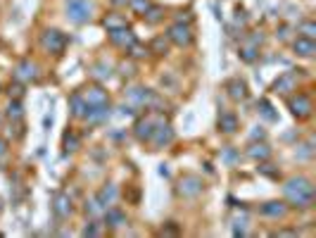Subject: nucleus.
Listing matches in <instances>:
<instances>
[{
    "mask_svg": "<svg viewBox=\"0 0 316 238\" xmlns=\"http://www.w3.org/2000/svg\"><path fill=\"white\" fill-rule=\"evenodd\" d=\"M145 22L147 24H157V22H162V17H164V10L160 8V5H150V8L145 10Z\"/></svg>",
    "mask_w": 316,
    "mask_h": 238,
    "instance_id": "26",
    "label": "nucleus"
},
{
    "mask_svg": "<svg viewBox=\"0 0 316 238\" xmlns=\"http://www.w3.org/2000/svg\"><path fill=\"white\" fill-rule=\"evenodd\" d=\"M117 198H119V191H117V186H114V183H107V186L98 193V200L102 202L105 207H107V205H114Z\"/></svg>",
    "mask_w": 316,
    "mask_h": 238,
    "instance_id": "19",
    "label": "nucleus"
},
{
    "mask_svg": "<svg viewBox=\"0 0 316 238\" xmlns=\"http://www.w3.org/2000/svg\"><path fill=\"white\" fill-rule=\"evenodd\" d=\"M105 210H107V207H105V205L98 200V195L86 200V212H88V214H93V217H100V214H102Z\"/></svg>",
    "mask_w": 316,
    "mask_h": 238,
    "instance_id": "27",
    "label": "nucleus"
},
{
    "mask_svg": "<svg viewBox=\"0 0 316 238\" xmlns=\"http://www.w3.org/2000/svg\"><path fill=\"white\" fill-rule=\"evenodd\" d=\"M10 93H15V98H19V95L24 93V91H22V86H19V81L15 83V86H10Z\"/></svg>",
    "mask_w": 316,
    "mask_h": 238,
    "instance_id": "39",
    "label": "nucleus"
},
{
    "mask_svg": "<svg viewBox=\"0 0 316 238\" xmlns=\"http://www.w3.org/2000/svg\"><path fill=\"white\" fill-rule=\"evenodd\" d=\"M259 112H262V114L269 119V122H276V119H278V114L273 112V107H271L269 100H259Z\"/></svg>",
    "mask_w": 316,
    "mask_h": 238,
    "instance_id": "33",
    "label": "nucleus"
},
{
    "mask_svg": "<svg viewBox=\"0 0 316 238\" xmlns=\"http://www.w3.org/2000/svg\"><path fill=\"white\" fill-rule=\"evenodd\" d=\"M297 31L302 34V38H311L314 41V36H316V24L314 22H302L297 27Z\"/></svg>",
    "mask_w": 316,
    "mask_h": 238,
    "instance_id": "31",
    "label": "nucleus"
},
{
    "mask_svg": "<svg viewBox=\"0 0 316 238\" xmlns=\"http://www.w3.org/2000/svg\"><path fill=\"white\" fill-rule=\"evenodd\" d=\"M150 50H152V53H157V55H164V53H167V50H169V38H154L152 41V46H150Z\"/></svg>",
    "mask_w": 316,
    "mask_h": 238,
    "instance_id": "30",
    "label": "nucleus"
},
{
    "mask_svg": "<svg viewBox=\"0 0 316 238\" xmlns=\"http://www.w3.org/2000/svg\"><path fill=\"white\" fill-rule=\"evenodd\" d=\"M295 88H297V76L292 72L280 74L278 79H276V83H273V91L280 93V95H288V93H292Z\"/></svg>",
    "mask_w": 316,
    "mask_h": 238,
    "instance_id": "14",
    "label": "nucleus"
},
{
    "mask_svg": "<svg viewBox=\"0 0 316 238\" xmlns=\"http://www.w3.org/2000/svg\"><path fill=\"white\" fill-rule=\"evenodd\" d=\"M38 76V64L31 62V60H22V62L15 67V81L19 83H29Z\"/></svg>",
    "mask_w": 316,
    "mask_h": 238,
    "instance_id": "8",
    "label": "nucleus"
},
{
    "mask_svg": "<svg viewBox=\"0 0 316 238\" xmlns=\"http://www.w3.org/2000/svg\"><path fill=\"white\" fill-rule=\"evenodd\" d=\"M152 3L150 0H128V8L133 10L135 15H145V10L150 8Z\"/></svg>",
    "mask_w": 316,
    "mask_h": 238,
    "instance_id": "32",
    "label": "nucleus"
},
{
    "mask_svg": "<svg viewBox=\"0 0 316 238\" xmlns=\"http://www.w3.org/2000/svg\"><path fill=\"white\" fill-rule=\"evenodd\" d=\"M288 107H290V112H292L295 117H299V119L311 117V110H314V105H311V98H309V95H304V93H297L295 98H290Z\"/></svg>",
    "mask_w": 316,
    "mask_h": 238,
    "instance_id": "5",
    "label": "nucleus"
},
{
    "mask_svg": "<svg viewBox=\"0 0 316 238\" xmlns=\"http://www.w3.org/2000/svg\"><path fill=\"white\" fill-rule=\"evenodd\" d=\"M100 233H102V229L95 226V224H88V226L83 229V236H100Z\"/></svg>",
    "mask_w": 316,
    "mask_h": 238,
    "instance_id": "35",
    "label": "nucleus"
},
{
    "mask_svg": "<svg viewBox=\"0 0 316 238\" xmlns=\"http://www.w3.org/2000/svg\"><path fill=\"white\" fill-rule=\"evenodd\" d=\"M292 48H295V53L302 57H311L316 53V43L311 41V38H302L299 36L295 43H292Z\"/></svg>",
    "mask_w": 316,
    "mask_h": 238,
    "instance_id": "18",
    "label": "nucleus"
},
{
    "mask_svg": "<svg viewBox=\"0 0 316 238\" xmlns=\"http://www.w3.org/2000/svg\"><path fill=\"white\" fill-rule=\"evenodd\" d=\"M69 105H72V114H74V117H83L86 110H88V102L83 100L81 93H74L72 98H69Z\"/></svg>",
    "mask_w": 316,
    "mask_h": 238,
    "instance_id": "21",
    "label": "nucleus"
},
{
    "mask_svg": "<svg viewBox=\"0 0 316 238\" xmlns=\"http://www.w3.org/2000/svg\"><path fill=\"white\" fill-rule=\"evenodd\" d=\"M219 129L226 131V134H233L235 129H238V117L231 114V112H221V117H219Z\"/></svg>",
    "mask_w": 316,
    "mask_h": 238,
    "instance_id": "22",
    "label": "nucleus"
},
{
    "mask_svg": "<svg viewBox=\"0 0 316 238\" xmlns=\"http://www.w3.org/2000/svg\"><path fill=\"white\" fill-rule=\"evenodd\" d=\"M247 155L252 157V160H269L271 150L266 143H252V146L247 148Z\"/></svg>",
    "mask_w": 316,
    "mask_h": 238,
    "instance_id": "24",
    "label": "nucleus"
},
{
    "mask_svg": "<svg viewBox=\"0 0 316 238\" xmlns=\"http://www.w3.org/2000/svg\"><path fill=\"white\" fill-rule=\"evenodd\" d=\"M154 93L150 88H143V86H131L126 91V98L131 100V105L135 107H150V100H152Z\"/></svg>",
    "mask_w": 316,
    "mask_h": 238,
    "instance_id": "9",
    "label": "nucleus"
},
{
    "mask_svg": "<svg viewBox=\"0 0 316 238\" xmlns=\"http://www.w3.org/2000/svg\"><path fill=\"white\" fill-rule=\"evenodd\" d=\"M81 95H83V100L88 102V105H107V102H109V95H107V91H105L102 86H88Z\"/></svg>",
    "mask_w": 316,
    "mask_h": 238,
    "instance_id": "15",
    "label": "nucleus"
},
{
    "mask_svg": "<svg viewBox=\"0 0 316 238\" xmlns=\"http://www.w3.org/2000/svg\"><path fill=\"white\" fill-rule=\"evenodd\" d=\"M224 160H226V162H235V160H238V153H235V150H226Z\"/></svg>",
    "mask_w": 316,
    "mask_h": 238,
    "instance_id": "38",
    "label": "nucleus"
},
{
    "mask_svg": "<svg viewBox=\"0 0 316 238\" xmlns=\"http://www.w3.org/2000/svg\"><path fill=\"white\" fill-rule=\"evenodd\" d=\"M164 119H154V117H140L138 122H135V127H133V134L138 141H150V136H152V131L157 124H162Z\"/></svg>",
    "mask_w": 316,
    "mask_h": 238,
    "instance_id": "7",
    "label": "nucleus"
},
{
    "mask_svg": "<svg viewBox=\"0 0 316 238\" xmlns=\"http://www.w3.org/2000/svg\"><path fill=\"white\" fill-rule=\"evenodd\" d=\"M5 150H8V146H5V141H3V138H0V157L5 155Z\"/></svg>",
    "mask_w": 316,
    "mask_h": 238,
    "instance_id": "41",
    "label": "nucleus"
},
{
    "mask_svg": "<svg viewBox=\"0 0 316 238\" xmlns=\"http://www.w3.org/2000/svg\"><path fill=\"white\" fill-rule=\"evenodd\" d=\"M95 3L93 0H69L67 3V19L74 24H86L93 17Z\"/></svg>",
    "mask_w": 316,
    "mask_h": 238,
    "instance_id": "2",
    "label": "nucleus"
},
{
    "mask_svg": "<svg viewBox=\"0 0 316 238\" xmlns=\"http://www.w3.org/2000/svg\"><path fill=\"white\" fill-rule=\"evenodd\" d=\"M288 212V207L278 200H271V202H264L262 205V214L264 217H283Z\"/></svg>",
    "mask_w": 316,
    "mask_h": 238,
    "instance_id": "20",
    "label": "nucleus"
},
{
    "mask_svg": "<svg viewBox=\"0 0 316 238\" xmlns=\"http://www.w3.org/2000/svg\"><path fill=\"white\" fill-rule=\"evenodd\" d=\"M0 210H3V202H0Z\"/></svg>",
    "mask_w": 316,
    "mask_h": 238,
    "instance_id": "44",
    "label": "nucleus"
},
{
    "mask_svg": "<svg viewBox=\"0 0 316 238\" xmlns=\"http://www.w3.org/2000/svg\"><path fill=\"white\" fill-rule=\"evenodd\" d=\"M264 136H266V131H264V129H262V127L257 129V131H252V141H257V138H259V141H262V138H264Z\"/></svg>",
    "mask_w": 316,
    "mask_h": 238,
    "instance_id": "40",
    "label": "nucleus"
},
{
    "mask_svg": "<svg viewBox=\"0 0 316 238\" xmlns=\"http://www.w3.org/2000/svg\"><path fill=\"white\" fill-rule=\"evenodd\" d=\"M0 122H3V114H0Z\"/></svg>",
    "mask_w": 316,
    "mask_h": 238,
    "instance_id": "45",
    "label": "nucleus"
},
{
    "mask_svg": "<svg viewBox=\"0 0 316 238\" xmlns=\"http://www.w3.org/2000/svg\"><path fill=\"white\" fill-rule=\"evenodd\" d=\"M79 148V136L72 134V131H67L64 134V150H76Z\"/></svg>",
    "mask_w": 316,
    "mask_h": 238,
    "instance_id": "34",
    "label": "nucleus"
},
{
    "mask_svg": "<svg viewBox=\"0 0 316 238\" xmlns=\"http://www.w3.org/2000/svg\"><path fill=\"white\" fill-rule=\"evenodd\" d=\"M112 5H117V8L119 5H128V0H112Z\"/></svg>",
    "mask_w": 316,
    "mask_h": 238,
    "instance_id": "43",
    "label": "nucleus"
},
{
    "mask_svg": "<svg viewBox=\"0 0 316 238\" xmlns=\"http://www.w3.org/2000/svg\"><path fill=\"white\" fill-rule=\"evenodd\" d=\"M93 76H95L98 81H105V79H109V76H112V69H109V64L98 62L95 67H93Z\"/></svg>",
    "mask_w": 316,
    "mask_h": 238,
    "instance_id": "29",
    "label": "nucleus"
},
{
    "mask_svg": "<svg viewBox=\"0 0 316 238\" xmlns=\"http://www.w3.org/2000/svg\"><path fill=\"white\" fill-rule=\"evenodd\" d=\"M226 91H228V95L233 100H243L245 95H247V86H245L243 79H231V81L226 83Z\"/></svg>",
    "mask_w": 316,
    "mask_h": 238,
    "instance_id": "17",
    "label": "nucleus"
},
{
    "mask_svg": "<svg viewBox=\"0 0 316 238\" xmlns=\"http://www.w3.org/2000/svg\"><path fill=\"white\" fill-rule=\"evenodd\" d=\"M174 141V129L169 127V124H157L152 131V136H150V143H152L154 148H164V146H169Z\"/></svg>",
    "mask_w": 316,
    "mask_h": 238,
    "instance_id": "10",
    "label": "nucleus"
},
{
    "mask_svg": "<svg viewBox=\"0 0 316 238\" xmlns=\"http://www.w3.org/2000/svg\"><path fill=\"white\" fill-rule=\"evenodd\" d=\"M102 27L107 29V31H114V29H124L128 24H126V17L124 15H107V17L102 19Z\"/></svg>",
    "mask_w": 316,
    "mask_h": 238,
    "instance_id": "23",
    "label": "nucleus"
},
{
    "mask_svg": "<svg viewBox=\"0 0 316 238\" xmlns=\"http://www.w3.org/2000/svg\"><path fill=\"white\" fill-rule=\"evenodd\" d=\"M128 50H131V55H133L135 60H138V57H145V53H147V50H145V48L135 46V43H133V46H131V48H128Z\"/></svg>",
    "mask_w": 316,
    "mask_h": 238,
    "instance_id": "36",
    "label": "nucleus"
},
{
    "mask_svg": "<svg viewBox=\"0 0 316 238\" xmlns=\"http://www.w3.org/2000/svg\"><path fill=\"white\" fill-rule=\"evenodd\" d=\"M8 117L12 119V122H19V119L24 117L22 102H19V100H10V105H8Z\"/></svg>",
    "mask_w": 316,
    "mask_h": 238,
    "instance_id": "28",
    "label": "nucleus"
},
{
    "mask_svg": "<svg viewBox=\"0 0 316 238\" xmlns=\"http://www.w3.org/2000/svg\"><path fill=\"white\" fill-rule=\"evenodd\" d=\"M259 43H262V34H254L252 38H247L243 46H240V50H238L240 60L243 62H254L257 60V48H259Z\"/></svg>",
    "mask_w": 316,
    "mask_h": 238,
    "instance_id": "11",
    "label": "nucleus"
},
{
    "mask_svg": "<svg viewBox=\"0 0 316 238\" xmlns=\"http://www.w3.org/2000/svg\"><path fill=\"white\" fill-rule=\"evenodd\" d=\"M169 233H179V229H162V236H169Z\"/></svg>",
    "mask_w": 316,
    "mask_h": 238,
    "instance_id": "42",
    "label": "nucleus"
},
{
    "mask_svg": "<svg viewBox=\"0 0 316 238\" xmlns=\"http://www.w3.org/2000/svg\"><path fill=\"white\" fill-rule=\"evenodd\" d=\"M53 212L60 217V219H67V217L74 212L69 195H64V193H55V195H53Z\"/></svg>",
    "mask_w": 316,
    "mask_h": 238,
    "instance_id": "12",
    "label": "nucleus"
},
{
    "mask_svg": "<svg viewBox=\"0 0 316 238\" xmlns=\"http://www.w3.org/2000/svg\"><path fill=\"white\" fill-rule=\"evenodd\" d=\"M304 150L302 153H297V157L299 160H307V157H311V143H307V146H302Z\"/></svg>",
    "mask_w": 316,
    "mask_h": 238,
    "instance_id": "37",
    "label": "nucleus"
},
{
    "mask_svg": "<svg viewBox=\"0 0 316 238\" xmlns=\"http://www.w3.org/2000/svg\"><path fill=\"white\" fill-rule=\"evenodd\" d=\"M83 117L88 119V124H100V122H105L109 117V107L107 105H88Z\"/></svg>",
    "mask_w": 316,
    "mask_h": 238,
    "instance_id": "16",
    "label": "nucleus"
},
{
    "mask_svg": "<svg viewBox=\"0 0 316 238\" xmlns=\"http://www.w3.org/2000/svg\"><path fill=\"white\" fill-rule=\"evenodd\" d=\"M105 219H107V224L112 229H119V226L126 224V214L121 210H114V207H112V210H107V217H105Z\"/></svg>",
    "mask_w": 316,
    "mask_h": 238,
    "instance_id": "25",
    "label": "nucleus"
},
{
    "mask_svg": "<svg viewBox=\"0 0 316 238\" xmlns=\"http://www.w3.org/2000/svg\"><path fill=\"white\" fill-rule=\"evenodd\" d=\"M283 193L295 207H309L314 202V183L304 176H292L285 181Z\"/></svg>",
    "mask_w": 316,
    "mask_h": 238,
    "instance_id": "1",
    "label": "nucleus"
},
{
    "mask_svg": "<svg viewBox=\"0 0 316 238\" xmlns=\"http://www.w3.org/2000/svg\"><path fill=\"white\" fill-rule=\"evenodd\" d=\"M202 188H205V183H202V179L195 174H186L183 179L179 181V195H183V198H193V195H200L202 193Z\"/></svg>",
    "mask_w": 316,
    "mask_h": 238,
    "instance_id": "6",
    "label": "nucleus"
},
{
    "mask_svg": "<svg viewBox=\"0 0 316 238\" xmlns=\"http://www.w3.org/2000/svg\"><path fill=\"white\" fill-rule=\"evenodd\" d=\"M167 38H169L172 43H176V46L183 48V46H190V43H193V31H190V27L186 24V22H176V24L169 27Z\"/></svg>",
    "mask_w": 316,
    "mask_h": 238,
    "instance_id": "4",
    "label": "nucleus"
},
{
    "mask_svg": "<svg viewBox=\"0 0 316 238\" xmlns=\"http://www.w3.org/2000/svg\"><path fill=\"white\" fill-rule=\"evenodd\" d=\"M109 41L114 43V46H119V48H131L135 43V36H133V31L128 27H124V29H114V31H109Z\"/></svg>",
    "mask_w": 316,
    "mask_h": 238,
    "instance_id": "13",
    "label": "nucleus"
},
{
    "mask_svg": "<svg viewBox=\"0 0 316 238\" xmlns=\"http://www.w3.org/2000/svg\"><path fill=\"white\" fill-rule=\"evenodd\" d=\"M41 46H43L48 53L60 55L64 48H67V36H64L62 31H57V29H45L43 34H41Z\"/></svg>",
    "mask_w": 316,
    "mask_h": 238,
    "instance_id": "3",
    "label": "nucleus"
}]
</instances>
